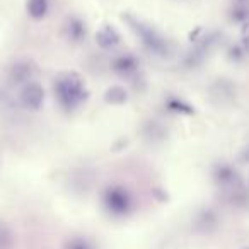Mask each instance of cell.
Instances as JSON below:
<instances>
[{
	"instance_id": "4",
	"label": "cell",
	"mask_w": 249,
	"mask_h": 249,
	"mask_svg": "<svg viewBox=\"0 0 249 249\" xmlns=\"http://www.w3.org/2000/svg\"><path fill=\"white\" fill-rule=\"evenodd\" d=\"M36 73V67L33 62L28 60H22L18 62L11 67V72H9V80H11L14 86H21V84H29L33 82V77Z\"/></svg>"
},
{
	"instance_id": "11",
	"label": "cell",
	"mask_w": 249,
	"mask_h": 249,
	"mask_svg": "<svg viewBox=\"0 0 249 249\" xmlns=\"http://www.w3.org/2000/svg\"><path fill=\"white\" fill-rule=\"evenodd\" d=\"M104 101L107 104H113V106H121V104H124L128 101V92L121 86H111L104 92Z\"/></svg>"
},
{
	"instance_id": "10",
	"label": "cell",
	"mask_w": 249,
	"mask_h": 249,
	"mask_svg": "<svg viewBox=\"0 0 249 249\" xmlns=\"http://www.w3.org/2000/svg\"><path fill=\"white\" fill-rule=\"evenodd\" d=\"M26 11H28L29 18L35 21H41L48 16L50 11V2L48 0H28L26 4Z\"/></svg>"
},
{
	"instance_id": "3",
	"label": "cell",
	"mask_w": 249,
	"mask_h": 249,
	"mask_svg": "<svg viewBox=\"0 0 249 249\" xmlns=\"http://www.w3.org/2000/svg\"><path fill=\"white\" fill-rule=\"evenodd\" d=\"M19 101L21 106L28 111H39L45 103V89L39 86L38 82H29L22 87L21 94H19Z\"/></svg>"
},
{
	"instance_id": "7",
	"label": "cell",
	"mask_w": 249,
	"mask_h": 249,
	"mask_svg": "<svg viewBox=\"0 0 249 249\" xmlns=\"http://www.w3.org/2000/svg\"><path fill=\"white\" fill-rule=\"evenodd\" d=\"M65 35H67V39H70L72 43L84 41L87 36L86 22H84L80 18H75V16L69 18L65 22Z\"/></svg>"
},
{
	"instance_id": "12",
	"label": "cell",
	"mask_w": 249,
	"mask_h": 249,
	"mask_svg": "<svg viewBox=\"0 0 249 249\" xmlns=\"http://www.w3.org/2000/svg\"><path fill=\"white\" fill-rule=\"evenodd\" d=\"M143 133L149 140L152 142H159V140H164L166 139V128H164L162 124L157 123V121H149L145 124V128H143Z\"/></svg>"
},
{
	"instance_id": "8",
	"label": "cell",
	"mask_w": 249,
	"mask_h": 249,
	"mask_svg": "<svg viewBox=\"0 0 249 249\" xmlns=\"http://www.w3.org/2000/svg\"><path fill=\"white\" fill-rule=\"evenodd\" d=\"M213 176L222 186H234L235 183H239L237 171L232 166H227V164H218V166H215Z\"/></svg>"
},
{
	"instance_id": "2",
	"label": "cell",
	"mask_w": 249,
	"mask_h": 249,
	"mask_svg": "<svg viewBox=\"0 0 249 249\" xmlns=\"http://www.w3.org/2000/svg\"><path fill=\"white\" fill-rule=\"evenodd\" d=\"M123 21L128 22L132 31L140 38L143 48L149 50L152 55H156V56H169L171 55V43L167 41L160 33H157L152 26L145 24L143 21H140V19L133 18V16H130V14H124Z\"/></svg>"
},
{
	"instance_id": "1",
	"label": "cell",
	"mask_w": 249,
	"mask_h": 249,
	"mask_svg": "<svg viewBox=\"0 0 249 249\" xmlns=\"http://www.w3.org/2000/svg\"><path fill=\"white\" fill-rule=\"evenodd\" d=\"M55 99L63 111L72 113L77 111L89 99V90L84 79L77 72H63L53 82Z\"/></svg>"
},
{
	"instance_id": "13",
	"label": "cell",
	"mask_w": 249,
	"mask_h": 249,
	"mask_svg": "<svg viewBox=\"0 0 249 249\" xmlns=\"http://www.w3.org/2000/svg\"><path fill=\"white\" fill-rule=\"evenodd\" d=\"M231 21L237 22V24H244L249 21V7L244 4H237L234 9L231 11Z\"/></svg>"
},
{
	"instance_id": "17",
	"label": "cell",
	"mask_w": 249,
	"mask_h": 249,
	"mask_svg": "<svg viewBox=\"0 0 249 249\" xmlns=\"http://www.w3.org/2000/svg\"><path fill=\"white\" fill-rule=\"evenodd\" d=\"M244 2H248V0H237V4H244Z\"/></svg>"
},
{
	"instance_id": "5",
	"label": "cell",
	"mask_w": 249,
	"mask_h": 249,
	"mask_svg": "<svg viewBox=\"0 0 249 249\" xmlns=\"http://www.w3.org/2000/svg\"><path fill=\"white\" fill-rule=\"evenodd\" d=\"M111 70L121 77H132L139 72V60L130 53L118 55L111 60Z\"/></svg>"
},
{
	"instance_id": "14",
	"label": "cell",
	"mask_w": 249,
	"mask_h": 249,
	"mask_svg": "<svg viewBox=\"0 0 249 249\" xmlns=\"http://www.w3.org/2000/svg\"><path fill=\"white\" fill-rule=\"evenodd\" d=\"M246 55H248V53H246V50L241 46V43H239V45L231 46V48H229V53H227L229 60H231V62H234V63H237V62H241V60H244Z\"/></svg>"
},
{
	"instance_id": "16",
	"label": "cell",
	"mask_w": 249,
	"mask_h": 249,
	"mask_svg": "<svg viewBox=\"0 0 249 249\" xmlns=\"http://www.w3.org/2000/svg\"><path fill=\"white\" fill-rule=\"evenodd\" d=\"M241 156H242V159L248 160V162H249V147H248V149H244V152H242Z\"/></svg>"
},
{
	"instance_id": "15",
	"label": "cell",
	"mask_w": 249,
	"mask_h": 249,
	"mask_svg": "<svg viewBox=\"0 0 249 249\" xmlns=\"http://www.w3.org/2000/svg\"><path fill=\"white\" fill-rule=\"evenodd\" d=\"M241 46L246 50V53H249V21L244 22L241 28Z\"/></svg>"
},
{
	"instance_id": "9",
	"label": "cell",
	"mask_w": 249,
	"mask_h": 249,
	"mask_svg": "<svg viewBox=\"0 0 249 249\" xmlns=\"http://www.w3.org/2000/svg\"><path fill=\"white\" fill-rule=\"evenodd\" d=\"M164 106L167 111L171 113H178V114H195V107L190 103H186L184 99L178 96H167L164 101Z\"/></svg>"
},
{
	"instance_id": "6",
	"label": "cell",
	"mask_w": 249,
	"mask_h": 249,
	"mask_svg": "<svg viewBox=\"0 0 249 249\" xmlns=\"http://www.w3.org/2000/svg\"><path fill=\"white\" fill-rule=\"evenodd\" d=\"M121 41V36L113 26L109 24H104L103 28L97 31L96 35V43L101 50H113L120 45Z\"/></svg>"
}]
</instances>
